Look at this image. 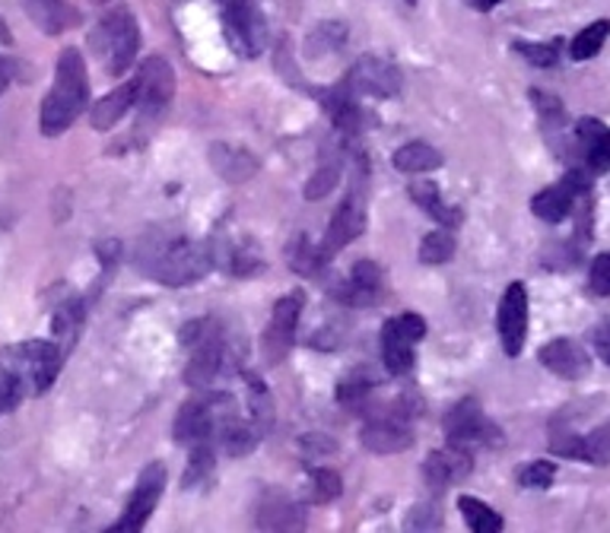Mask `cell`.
Listing matches in <instances>:
<instances>
[{
    "mask_svg": "<svg viewBox=\"0 0 610 533\" xmlns=\"http://www.w3.org/2000/svg\"><path fill=\"white\" fill-rule=\"evenodd\" d=\"M610 35V20H598V23H591V26H585V30L573 38V45H569V58L573 60H591L601 48H605V42H608Z\"/></svg>",
    "mask_w": 610,
    "mask_h": 533,
    "instance_id": "cell-34",
    "label": "cell"
},
{
    "mask_svg": "<svg viewBox=\"0 0 610 533\" xmlns=\"http://www.w3.org/2000/svg\"><path fill=\"white\" fill-rule=\"evenodd\" d=\"M182 343L191 347V359L184 365V382H188V387L204 390V387L214 385V378L223 372L226 355H229L226 340L219 333V325H214L211 318L191 321V325L182 327Z\"/></svg>",
    "mask_w": 610,
    "mask_h": 533,
    "instance_id": "cell-4",
    "label": "cell"
},
{
    "mask_svg": "<svg viewBox=\"0 0 610 533\" xmlns=\"http://www.w3.org/2000/svg\"><path fill=\"white\" fill-rule=\"evenodd\" d=\"M162 492H166V467L159 464V461H152L147 464L140 476H137V486H134V492H131V499L124 504L122 518L112 524V531L118 533H134L140 531L147 521H150V514L156 511V504L162 499Z\"/></svg>",
    "mask_w": 610,
    "mask_h": 533,
    "instance_id": "cell-11",
    "label": "cell"
},
{
    "mask_svg": "<svg viewBox=\"0 0 610 533\" xmlns=\"http://www.w3.org/2000/svg\"><path fill=\"white\" fill-rule=\"evenodd\" d=\"M452 254H455V236L445 226L439 233H429L420 241V261L423 264H445V261H452Z\"/></svg>",
    "mask_w": 610,
    "mask_h": 533,
    "instance_id": "cell-37",
    "label": "cell"
},
{
    "mask_svg": "<svg viewBox=\"0 0 610 533\" xmlns=\"http://www.w3.org/2000/svg\"><path fill=\"white\" fill-rule=\"evenodd\" d=\"M588 286H591L595 296H610V251H601V254L591 261Z\"/></svg>",
    "mask_w": 610,
    "mask_h": 533,
    "instance_id": "cell-45",
    "label": "cell"
},
{
    "mask_svg": "<svg viewBox=\"0 0 610 533\" xmlns=\"http://www.w3.org/2000/svg\"><path fill=\"white\" fill-rule=\"evenodd\" d=\"M556 476V464L553 461H531L519 474V483L524 489H547Z\"/></svg>",
    "mask_w": 610,
    "mask_h": 533,
    "instance_id": "cell-43",
    "label": "cell"
},
{
    "mask_svg": "<svg viewBox=\"0 0 610 533\" xmlns=\"http://www.w3.org/2000/svg\"><path fill=\"white\" fill-rule=\"evenodd\" d=\"M585 464H595V467H608L610 464V419L601 422L598 429H591L588 435H579V457Z\"/></svg>",
    "mask_w": 610,
    "mask_h": 533,
    "instance_id": "cell-33",
    "label": "cell"
},
{
    "mask_svg": "<svg viewBox=\"0 0 610 533\" xmlns=\"http://www.w3.org/2000/svg\"><path fill=\"white\" fill-rule=\"evenodd\" d=\"M261 439V429L251 422H239V416L236 419H229L219 432H216V444L226 451V454H233V457H239V454H248L255 444Z\"/></svg>",
    "mask_w": 610,
    "mask_h": 533,
    "instance_id": "cell-30",
    "label": "cell"
},
{
    "mask_svg": "<svg viewBox=\"0 0 610 533\" xmlns=\"http://www.w3.org/2000/svg\"><path fill=\"white\" fill-rule=\"evenodd\" d=\"M442 524V518H439V511L432 508V504H417L414 511H410V518H407V528L410 531H432V528H439Z\"/></svg>",
    "mask_w": 610,
    "mask_h": 533,
    "instance_id": "cell-46",
    "label": "cell"
},
{
    "mask_svg": "<svg viewBox=\"0 0 610 533\" xmlns=\"http://www.w3.org/2000/svg\"><path fill=\"white\" fill-rule=\"evenodd\" d=\"M369 394H372V378L363 372H353V375L340 378V385H337V400L350 410H360L369 400Z\"/></svg>",
    "mask_w": 610,
    "mask_h": 533,
    "instance_id": "cell-39",
    "label": "cell"
},
{
    "mask_svg": "<svg viewBox=\"0 0 610 533\" xmlns=\"http://www.w3.org/2000/svg\"><path fill=\"white\" fill-rule=\"evenodd\" d=\"M392 166L397 172H404V175H423V172H436L442 166V152L436 147H429V144L414 140V144H404L400 149H395Z\"/></svg>",
    "mask_w": 610,
    "mask_h": 533,
    "instance_id": "cell-27",
    "label": "cell"
},
{
    "mask_svg": "<svg viewBox=\"0 0 610 533\" xmlns=\"http://www.w3.org/2000/svg\"><path fill=\"white\" fill-rule=\"evenodd\" d=\"M423 337H427V321L414 311H404L392 321H385L382 355H385V365L395 378L414 368V350H417V343H423Z\"/></svg>",
    "mask_w": 610,
    "mask_h": 533,
    "instance_id": "cell-8",
    "label": "cell"
},
{
    "mask_svg": "<svg viewBox=\"0 0 610 533\" xmlns=\"http://www.w3.org/2000/svg\"><path fill=\"white\" fill-rule=\"evenodd\" d=\"M516 52L531 60L534 67H556L560 64V42H516Z\"/></svg>",
    "mask_w": 610,
    "mask_h": 533,
    "instance_id": "cell-42",
    "label": "cell"
},
{
    "mask_svg": "<svg viewBox=\"0 0 610 533\" xmlns=\"http://www.w3.org/2000/svg\"><path fill=\"white\" fill-rule=\"evenodd\" d=\"M340 492H343V479L335 470H328V467L312 470V502H335Z\"/></svg>",
    "mask_w": 610,
    "mask_h": 533,
    "instance_id": "cell-41",
    "label": "cell"
},
{
    "mask_svg": "<svg viewBox=\"0 0 610 533\" xmlns=\"http://www.w3.org/2000/svg\"><path fill=\"white\" fill-rule=\"evenodd\" d=\"M347 87L360 95H372V99H395L400 92V70L388 58H379V55H363L350 67Z\"/></svg>",
    "mask_w": 610,
    "mask_h": 533,
    "instance_id": "cell-14",
    "label": "cell"
},
{
    "mask_svg": "<svg viewBox=\"0 0 610 533\" xmlns=\"http://www.w3.org/2000/svg\"><path fill=\"white\" fill-rule=\"evenodd\" d=\"M90 48L102 60L109 77H122L124 70L137 60L140 52V26L127 7L109 10L99 26L90 32Z\"/></svg>",
    "mask_w": 610,
    "mask_h": 533,
    "instance_id": "cell-3",
    "label": "cell"
},
{
    "mask_svg": "<svg viewBox=\"0 0 610 533\" xmlns=\"http://www.w3.org/2000/svg\"><path fill=\"white\" fill-rule=\"evenodd\" d=\"M236 419V400L229 394H216V397H194L188 400L179 416H176V442L179 444H201L214 442L216 432Z\"/></svg>",
    "mask_w": 610,
    "mask_h": 533,
    "instance_id": "cell-6",
    "label": "cell"
},
{
    "mask_svg": "<svg viewBox=\"0 0 610 533\" xmlns=\"http://www.w3.org/2000/svg\"><path fill=\"white\" fill-rule=\"evenodd\" d=\"M382 266L375 261H360V264L350 270V276L335 290V296L350 305V308H366L375 298L382 296Z\"/></svg>",
    "mask_w": 610,
    "mask_h": 533,
    "instance_id": "cell-19",
    "label": "cell"
},
{
    "mask_svg": "<svg viewBox=\"0 0 610 533\" xmlns=\"http://www.w3.org/2000/svg\"><path fill=\"white\" fill-rule=\"evenodd\" d=\"M258 528H264V531H303V508L280 499V496H271L258 511Z\"/></svg>",
    "mask_w": 610,
    "mask_h": 533,
    "instance_id": "cell-29",
    "label": "cell"
},
{
    "mask_svg": "<svg viewBox=\"0 0 610 533\" xmlns=\"http://www.w3.org/2000/svg\"><path fill=\"white\" fill-rule=\"evenodd\" d=\"M595 350H598V355L610 365V325L598 327V333H595Z\"/></svg>",
    "mask_w": 610,
    "mask_h": 533,
    "instance_id": "cell-48",
    "label": "cell"
},
{
    "mask_svg": "<svg viewBox=\"0 0 610 533\" xmlns=\"http://www.w3.org/2000/svg\"><path fill=\"white\" fill-rule=\"evenodd\" d=\"M134 83H137V109H140L144 121L159 118L176 99V70L166 58L152 55V58L144 60Z\"/></svg>",
    "mask_w": 610,
    "mask_h": 533,
    "instance_id": "cell-10",
    "label": "cell"
},
{
    "mask_svg": "<svg viewBox=\"0 0 610 533\" xmlns=\"http://www.w3.org/2000/svg\"><path fill=\"white\" fill-rule=\"evenodd\" d=\"M576 140H579L585 166L591 175L610 172V127L598 118H581L576 124Z\"/></svg>",
    "mask_w": 610,
    "mask_h": 533,
    "instance_id": "cell-22",
    "label": "cell"
},
{
    "mask_svg": "<svg viewBox=\"0 0 610 533\" xmlns=\"http://www.w3.org/2000/svg\"><path fill=\"white\" fill-rule=\"evenodd\" d=\"M226 42L239 58H258L268 45V23L251 0H216Z\"/></svg>",
    "mask_w": 610,
    "mask_h": 533,
    "instance_id": "cell-7",
    "label": "cell"
},
{
    "mask_svg": "<svg viewBox=\"0 0 610 533\" xmlns=\"http://www.w3.org/2000/svg\"><path fill=\"white\" fill-rule=\"evenodd\" d=\"M214 261L226 266L229 273H236V276H251V273L261 270V254H258L255 241L248 236H236L216 245Z\"/></svg>",
    "mask_w": 610,
    "mask_h": 533,
    "instance_id": "cell-25",
    "label": "cell"
},
{
    "mask_svg": "<svg viewBox=\"0 0 610 533\" xmlns=\"http://www.w3.org/2000/svg\"><path fill=\"white\" fill-rule=\"evenodd\" d=\"M585 191H588V175L585 172H569L560 184H550L541 194H534L531 209H534L538 219L556 226V223H563V219L573 216L576 201H579V194H585Z\"/></svg>",
    "mask_w": 610,
    "mask_h": 533,
    "instance_id": "cell-16",
    "label": "cell"
},
{
    "mask_svg": "<svg viewBox=\"0 0 610 533\" xmlns=\"http://www.w3.org/2000/svg\"><path fill=\"white\" fill-rule=\"evenodd\" d=\"M26 397H30L26 382L7 362H0V413H13Z\"/></svg>",
    "mask_w": 610,
    "mask_h": 533,
    "instance_id": "cell-36",
    "label": "cell"
},
{
    "mask_svg": "<svg viewBox=\"0 0 610 533\" xmlns=\"http://www.w3.org/2000/svg\"><path fill=\"white\" fill-rule=\"evenodd\" d=\"M211 166L216 175L226 178L229 184H242L258 172V156L251 149L236 147V144H214L211 147Z\"/></svg>",
    "mask_w": 610,
    "mask_h": 533,
    "instance_id": "cell-23",
    "label": "cell"
},
{
    "mask_svg": "<svg viewBox=\"0 0 610 533\" xmlns=\"http://www.w3.org/2000/svg\"><path fill=\"white\" fill-rule=\"evenodd\" d=\"M16 73H20V64L13 58H0V95L10 89V83L16 80Z\"/></svg>",
    "mask_w": 610,
    "mask_h": 533,
    "instance_id": "cell-47",
    "label": "cell"
},
{
    "mask_svg": "<svg viewBox=\"0 0 610 533\" xmlns=\"http://www.w3.org/2000/svg\"><path fill=\"white\" fill-rule=\"evenodd\" d=\"M305 308V293L303 290H293L290 296H283L271 311V321L264 327V337H261V353L268 365H280L290 350H293V340H296V327L303 318Z\"/></svg>",
    "mask_w": 610,
    "mask_h": 533,
    "instance_id": "cell-9",
    "label": "cell"
},
{
    "mask_svg": "<svg viewBox=\"0 0 610 533\" xmlns=\"http://www.w3.org/2000/svg\"><path fill=\"white\" fill-rule=\"evenodd\" d=\"M80 327H83V302L80 298H74V302H67L58 308V315H55V321H52V330L67 340V347L77 340V333H80Z\"/></svg>",
    "mask_w": 610,
    "mask_h": 533,
    "instance_id": "cell-40",
    "label": "cell"
},
{
    "mask_svg": "<svg viewBox=\"0 0 610 533\" xmlns=\"http://www.w3.org/2000/svg\"><path fill=\"white\" fill-rule=\"evenodd\" d=\"M363 229H366V204H363L360 188H353L350 197H347V201L337 207L335 216H331V226H328L325 241H321V248H318L321 261H331L337 251H343L350 241H357V238L363 236Z\"/></svg>",
    "mask_w": 610,
    "mask_h": 533,
    "instance_id": "cell-15",
    "label": "cell"
},
{
    "mask_svg": "<svg viewBox=\"0 0 610 533\" xmlns=\"http://www.w3.org/2000/svg\"><path fill=\"white\" fill-rule=\"evenodd\" d=\"M248 407H251L255 426L261 432H271L274 429V397H271L268 385H261L258 375H248Z\"/></svg>",
    "mask_w": 610,
    "mask_h": 533,
    "instance_id": "cell-32",
    "label": "cell"
},
{
    "mask_svg": "<svg viewBox=\"0 0 610 533\" xmlns=\"http://www.w3.org/2000/svg\"><path fill=\"white\" fill-rule=\"evenodd\" d=\"M131 109H137V83L134 80H127L118 89H112L109 95H102L90 109V124L95 131H112Z\"/></svg>",
    "mask_w": 610,
    "mask_h": 533,
    "instance_id": "cell-24",
    "label": "cell"
},
{
    "mask_svg": "<svg viewBox=\"0 0 610 533\" xmlns=\"http://www.w3.org/2000/svg\"><path fill=\"white\" fill-rule=\"evenodd\" d=\"M321 102H325V112H328V118L335 124L337 131H343V134H353V131H360V105H357V92L347 87H337V89H328L325 95H321Z\"/></svg>",
    "mask_w": 610,
    "mask_h": 533,
    "instance_id": "cell-26",
    "label": "cell"
},
{
    "mask_svg": "<svg viewBox=\"0 0 610 533\" xmlns=\"http://www.w3.org/2000/svg\"><path fill=\"white\" fill-rule=\"evenodd\" d=\"M410 197H414L417 207L423 209L427 216H432L436 223H442L445 229H455L458 223H461V213L442 201L436 181H414V184H410Z\"/></svg>",
    "mask_w": 610,
    "mask_h": 533,
    "instance_id": "cell-28",
    "label": "cell"
},
{
    "mask_svg": "<svg viewBox=\"0 0 610 533\" xmlns=\"http://www.w3.org/2000/svg\"><path fill=\"white\" fill-rule=\"evenodd\" d=\"M90 109V77H87V60L77 48H64L58 67H55V83L42 102V134L45 137H61L70 131V124Z\"/></svg>",
    "mask_w": 610,
    "mask_h": 533,
    "instance_id": "cell-2",
    "label": "cell"
},
{
    "mask_svg": "<svg viewBox=\"0 0 610 533\" xmlns=\"http://www.w3.org/2000/svg\"><path fill=\"white\" fill-rule=\"evenodd\" d=\"M23 13L35 23V30L45 35H61L80 23V10L70 0H20Z\"/></svg>",
    "mask_w": 610,
    "mask_h": 533,
    "instance_id": "cell-21",
    "label": "cell"
},
{
    "mask_svg": "<svg viewBox=\"0 0 610 533\" xmlns=\"http://www.w3.org/2000/svg\"><path fill=\"white\" fill-rule=\"evenodd\" d=\"M404 3H407V7H417V0H404Z\"/></svg>",
    "mask_w": 610,
    "mask_h": 533,
    "instance_id": "cell-51",
    "label": "cell"
},
{
    "mask_svg": "<svg viewBox=\"0 0 610 533\" xmlns=\"http://www.w3.org/2000/svg\"><path fill=\"white\" fill-rule=\"evenodd\" d=\"M0 362H7L26 382V390L32 397H38L58 382L64 365V347L55 340H26L16 347H7L0 353Z\"/></svg>",
    "mask_w": 610,
    "mask_h": 533,
    "instance_id": "cell-5",
    "label": "cell"
},
{
    "mask_svg": "<svg viewBox=\"0 0 610 533\" xmlns=\"http://www.w3.org/2000/svg\"><path fill=\"white\" fill-rule=\"evenodd\" d=\"M541 365L553 372L556 378H566V382H581L588 372H591V359L588 353L581 350L576 340H566V337H560V340H550L541 347Z\"/></svg>",
    "mask_w": 610,
    "mask_h": 533,
    "instance_id": "cell-18",
    "label": "cell"
},
{
    "mask_svg": "<svg viewBox=\"0 0 610 533\" xmlns=\"http://www.w3.org/2000/svg\"><path fill=\"white\" fill-rule=\"evenodd\" d=\"M467 7H474V10H481V13H487V10H493V7H499L502 0H464Z\"/></svg>",
    "mask_w": 610,
    "mask_h": 533,
    "instance_id": "cell-49",
    "label": "cell"
},
{
    "mask_svg": "<svg viewBox=\"0 0 610 533\" xmlns=\"http://www.w3.org/2000/svg\"><path fill=\"white\" fill-rule=\"evenodd\" d=\"M216 464V444L214 442H201L191 444V457H188V470H184L182 486L191 489V486H201L207 476L214 474Z\"/></svg>",
    "mask_w": 610,
    "mask_h": 533,
    "instance_id": "cell-35",
    "label": "cell"
},
{
    "mask_svg": "<svg viewBox=\"0 0 610 533\" xmlns=\"http://www.w3.org/2000/svg\"><path fill=\"white\" fill-rule=\"evenodd\" d=\"M216 266L214 248L179 233H150L137 248V270L162 286H191Z\"/></svg>",
    "mask_w": 610,
    "mask_h": 533,
    "instance_id": "cell-1",
    "label": "cell"
},
{
    "mask_svg": "<svg viewBox=\"0 0 610 533\" xmlns=\"http://www.w3.org/2000/svg\"><path fill=\"white\" fill-rule=\"evenodd\" d=\"M458 508H461L464 524L474 533H496L506 528L502 518H499L487 502H481V499H474V496H461V499H458Z\"/></svg>",
    "mask_w": 610,
    "mask_h": 533,
    "instance_id": "cell-31",
    "label": "cell"
},
{
    "mask_svg": "<svg viewBox=\"0 0 610 533\" xmlns=\"http://www.w3.org/2000/svg\"><path fill=\"white\" fill-rule=\"evenodd\" d=\"M337 178H340V169H337V166H325V169H318L315 175L308 178V184H305V197H308V201H321V197H328V194L337 188Z\"/></svg>",
    "mask_w": 610,
    "mask_h": 533,
    "instance_id": "cell-44",
    "label": "cell"
},
{
    "mask_svg": "<svg viewBox=\"0 0 610 533\" xmlns=\"http://www.w3.org/2000/svg\"><path fill=\"white\" fill-rule=\"evenodd\" d=\"M0 45H13V35L7 30V23L0 20Z\"/></svg>",
    "mask_w": 610,
    "mask_h": 533,
    "instance_id": "cell-50",
    "label": "cell"
},
{
    "mask_svg": "<svg viewBox=\"0 0 610 533\" xmlns=\"http://www.w3.org/2000/svg\"><path fill=\"white\" fill-rule=\"evenodd\" d=\"M363 444L375 454H400L414 444L410 432V413L400 407H388L382 413H375L363 426Z\"/></svg>",
    "mask_w": 610,
    "mask_h": 533,
    "instance_id": "cell-13",
    "label": "cell"
},
{
    "mask_svg": "<svg viewBox=\"0 0 610 533\" xmlns=\"http://www.w3.org/2000/svg\"><path fill=\"white\" fill-rule=\"evenodd\" d=\"M496 327H499V340L506 355H519L528 337V290L524 283H509L502 302H499V315H496Z\"/></svg>",
    "mask_w": 610,
    "mask_h": 533,
    "instance_id": "cell-17",
    "label": "cell"
},
{
    "mask_svg": "<svg viewBox=\"0 0 610 533\" xmlns=\"http://www.w3.org/2000/svg\"><path fill=\"white\" fill-rule=\"evenodd\" d=\"M445 435H449V444H458V447H481V444H493L499 442V429L489 422L481 404L474 397L455 404L449 416H445Z\"/></svg>",
    "mask_w": 610,
    "mask_h": 533,
    "instance_id": "cell-12",
    "label": "cell"
},
{
    "mask_svg": "<svg viewBox=\"0 0 610 533\" xmlns=\"http://www.w3.org/2000/svg\"><path fill=\"white\" fill-rule=\"evenodd\" d=\"M471 470H474V457H471L467 447H458V444H449L445 451H432L427 457V464H423V476H427L429 486H436V489L461 483Z\"/></svg>",
    "mask_w": 610,
    "mask_h": 533,
    "instance_id": "cell-20",
    "label": "cell"
},
{
    "mask_svg": "<svg viewBox=\"0 0 610 533\" xmlns=\"http://www.w3.org/2000/svg\"><path fill=\"white\" fill-rule=\"evenodd\" d=\"M286 264L293 266L296 273H315L318 266L325 264L321 261V254H318V248H312V241L308 236H300L293 238L290 245H286Z\"/></svg>",
    "mask_w": 610,
    "mask_h": 533,
    "instance_id": "cell-38",
    "label": "cell"
}]
</instances>
